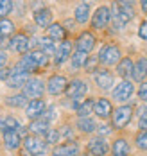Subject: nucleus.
Returning a JSON list of instances; mask_svg holds the SVG:
<instances>
[{"label":"nucleus","instance_id":"1","mask_svg":"<svg viewBox=\"0 0 147 156\" xmlns=\"http://www.w3.org/2000/svg\"><path fill=\"white\" fill-rule=\"evenodd\" d=\"M110 13H111V20H113L115 29H124V27L129 23L131 20H133V16H135L133 7H126V5L118 4L117 0L111 4Z\"/></svg>","mask_w":147,"mask_h":156},{"label":"nucleus","instance_id":"2","mask_svg":"<svg viewBox=\"0 0 147 156\" xmlns=\"http://www.w3.org/2000/svg\"><path fill=\"white\" fill-rule=\"evenodd\" d=\"M133 115H135V106L133 104H122L117 109H113L111 113V126L113 129H124L131 124L133 120Z\"/></svg>","mask_w":147,"mask_h":156},{"label":"nucleus","instance_id":"3","mask_svg":"<svg viewBox=\"0 0 147 156\" xmlns=\"http://www.w3.org/2000/svg\"><path fill=\"white\" fill-rule=\"evenodd\" d=\"M22 145H23L25 153L31 154V156H43L49 151V144L43 140V138L36 136V135H27L23 138V142H22Z\"/></svg>","mask_w":147,"mask_h":156},{"label":"nucleus","instance_id":"4","mask_svg":"<svg viewBox=\"0 0 147 156\" xmlns=\"http://www.w3.org/2000/svg\"><path fill=\"white\" fill-rule=\"evenodd\" d=\"M99 61L104 66H113L122 59V52L117 45H102V48L99 50Z\"/></svg>","mask_w":147,"mask_h":156},{"label":"nucleus","instance_id":"5","mask_svg":"<svg viewBox=\"0 0 147 156\" xmlns=\"http://www.w3.org/2000/svg\"><path fill=\"white\" fill-rule=\"evenodd\" d=\"M86 94H88V84H86L82 79H79V77L72 79V81L66 84L65 95H66V99H70L72 102H74V101H81V99H84Z\"/></svg>","mask_w":147,"mask_h":156},{"label":"nucleus","instance_id":"6","mask_svg":"<svg viewBox=\"0 0 147 156\" xmlns=\"http://www.w3.org/2000/svg\"><path fill=\"white\" fill-rule=\"evenodd\" d=\"M135 94V84L131 79H122L120 83H117L113 90H111V95L117 102H128Z\"/></svg>","mask_w":147,"mask_h":156},{"label":"nucleus","instance_id":"7","mask_svg":"<svg viewBox=\"0 0 147 156\" xmlns=\"http://www.w3.org/2000/svg\"><path fill=\"white\" fill-rule=\"evenodd\" d=\"M29 79H31V74L25 68H22L20 65H16L15 68H11V74H9L7 81H5V84L9 88H15L16 90V88H23Z\"/></svg>","mask_w":147,"mask_h":156},{"label":"nucleus","instance_id":"8","mask_svg":"<svg viewBox=\"0 0 147 156\" xmlns=\"http://www.w3.org/2000/svg\"><path fill=\"white\" fill-rule=\"evenodd\" d=\"M22 94L25 95L27 99H31V101H33V99H41L43 94H45V83L38 77H31L25 83Z\"/></svg>","mask_w":147,"mask_h":156},{"label":"nucleus","instance_id":"9","mask_svg":"<svg viewBox=\"0 0 147 156\" xmlns=\"http://www.w3.org/2000/svg\"><path fill=\"white\" fill-rule=\"evenodd\" d=\"M93 113L95 117H99L100 120H108L111 119V113H113V104L110 99L106 97H99L93 101Z\"/></svg>","mask_w":147,"mask_h":156},{"label":"nucleus","instance_id":"10","mask_svg":"<svg viewBox=\"0 0 147 156\" xmlns=\"http://www.w3.org/2000/svg\"><path fill=\"white\" fill-rule=\"evenodd\" d=\"M93 81H95V84H97L100 90H113V84H115V77L113 74L110 72V70H106V68H99L97 72L93 74Z\"/></svg>","mask_w":147,"mask_h":156},{"label":"nucleus","instance_id":"11","mask_svg":"<svg viewBox=\"0 0 147 156\" xmlns=\"http://www.w3.org/2000/svg\"><path fill=\"white\" fill-rule=\"evenodd\" d=\"M66 84H68V81H66L65 76L54 74V76H50L49 81H47V92H49L50 95H61V94H65Z\"/></svg>","mask_w":147,"mask_h":156},{"label":"nucleus","instance_id":"12","mask_svg":"<svg viewBox=\"0 0 147 156\" xmlns=\"http://www.w3.org/2000/svg\"><path fill=\"white\" fill-rule=\"evenodd\" d=\"M86 149H88V153L92 156H106L110 153V144L102 136H95V138H92L88 142Z\"/></svg>","mask_w":147,"mask_h":156},{"label":"nucleus","instance_id":"13","mask_svg":"<svg viewBox=\"0 0 147 156\" xmlns=\"http://www.w3.org/2000/svg\"><path fill=\"white\" fill-rule=\"evenodd\" d=\"M110 22H111L110 7L100 5L97 11L93 13V18H92V27H93V29H104V27H108V23H110Z\"/></svg>","mask_w":147,"mask_h":156},{"label":"nucleus","instance_id":"14","mask_svg":"<svg viewBox=\"0 0 147 156\" xmlns=\"http://www.w3.org/2000/svg\"><path fill=\"white\" fill-rule=\"evenodd\" d=\"M45 109H47V102H45L43 99H33V101H29V104L25 106V115H27L31 120H34V119L43 117Z\"/></svg>","mask_w":147,"mask_h":156},{"label":"nucleus","instance_id":"15","mask_svg":"<svg viewBox=\"0 0 147 156\" xmlns=\"http://www.w3.org/2000/svg\"><path fill=\"white\" fill-rule=\"evenodd\" d=\"M52 156H79V145L74 140L58 144L52 149Z\"/></svg>","mask_w":147,"mask_h":156},{"label":"nucleus","instance_id":"16","mask_svg":"<svg viewBox=\"0 0 147 156\" xmlns=\"http://www.w3.org/2000/svg\"><path fill=\"white\" fill-rule=\"evenodd\" d=\"M95 43H97L95 36H93L92 32H88V31L81 32V34L77 36V40H75V47H77V50H82V52H86V54H90V52L93 50Z\"/></svg>","mask_w":147,"mask_h":156},{"label":"nucleus","instance_id":"17","mask_svg":"<svg viewBox=\"0 0 147 156\" xmlns=\"http://www.w3.org/2000/svg\"><path fill=\"white\" fill-rule=\"evenodd\" d=\"M29 41H31V38H29L27 34L18 32V34H15V36L9 40V48L15 50V52H18V54H25V52L29 50Z\"/></svg>","mask_w":147,"mask_h":156},{"label":"nucleus","instance_id":"18","mask_svg":"<svg viewBox=\"0 0 147 156\" xmlns=\"http://www.w3.org/2000/svg\"><path fill=\"white\" fill-rule=\"evenodd\" d=\"M2 142H4V145H5V149L16 151V149L22 147L23 138L20 136L18 131H2Z\"/></svg>","mask_w":147,"mask_h":156},{"label":"nucleus","instance_id":"19","mask_svg":"<svg viewBox=\"0 0 147 156\" xmlns=\"http://www.w3.org/2000/svg\"><path fill=\"white\" fill-rule=\"evenodd\" d=\"M110 153H111V156H129L131 154L129 142L126 140L124 136L115 138L113 144L110 145Z\"/></svg>","mask_w":147,"mask_h":156},{"label":"nucleus","instance_id":"20","mask_svg":"<svg viewBox=\"0 0 147 156\" xmlns=\"http://www.w3.org/2000/svg\"><path fill=\"white\" fill-rule=\"evenodd\" d=\"M29 133L31 135H36V136H45V133L50 129V122L47 119H43V117H40V119H34L31 120V124H29Z\"/></svg>","mask_w":147,"mask_h":156},{"label":"nucleus","instance_id":"21","mask_svg":"<svg viewBox=\"0 0 147 156\" xmlns=\"http://www.w3.org/2000/svg\"><path fill=\"white\" fill-rule=\"evenodd\" d=\"M75 127H77V131L82 133V135H92V133L97 131V122L92 117H77Z\"/></svg>","mask_w":147,"mask_h":156},{"label":"nucleus","instance_id":"22","mask_svg":"<svg viewBox=\"0 0 147 156\" xmlns=\"http://www.w3.org/2000/svg\"><path fill=\"white\" fill-rule=\"evenodd\" d=\"M147 77V58H138L135 65H133V81H138V83H144Z\"/></svg>","mask_w":147,"mask_h":156},{"label":"nucleus","instance_id":"23","mask_svg":"<svg viewBox=\"0 0 147 156\" xmlns=\"http://www.w3.org/2000/svg\"><path fill=\"white\" fill-rule=\"evenodd\" d=\"M70 56H72V43H70V41H66V40H63V41L59 43V47L56 48L54 63H56V65H63Z\"/></svg>","mask_w":147,"mask_h":156},{"label":"nucleus","instance_id":"24","mask_svg":"<svg viewBox=\"0 0 147 156\" xmlns=\"http://www.w3.org/2000/svg\"><path fill=\"white\" fill-rule=\"evenodd\" d=\"M34 23L38 25V27H49L50 23H52V11L50 9H47V7H41V9H36L34 11Z\"/></svg>","mask_w":147,"mask_h":156},{"label":"nucleus","instance_id":"25","mask_svg":"<svg viewBox=\"0 0 147 156\" xmlns=\"http://www.w3.org/2000/svg\"><path fill=\"white\" fill-rule=\"evenodd\" d=\"M27 56H29V59H31V63H33V66L36 68V72H38L40 68H45V66L49 65V58H47V56H45V52H43V50H40V48L31 50Z\"/></svg>","mask_w":147,"mask_h":156},{"label":"nucleus","instance_id":"26","mask_svg":"<svg viewBox=\"0 0 147 156\" xmlns=\"http://www.w3.org/2000/svg\"><path fill=\"white\" fill-rule=\"evenodd\" d=\"M74 109H75L77 117H90V113H93V99L74 101Z\"/></svg>","mask_w":147,"mask_h":156},{"label":"nucleus","instance_id":"27","mask_svg":"<svg viewBox=\"0 0 147 156\" xmlns=\"http://www.w3.org/2000/svg\"><path fill=\"white\" fill-rule=\"evenodd\" d=\"M47 38H50L52 41H63L66 38V29L61 23H50L47 27Z\"/></svg>","mask_w":147,"mask_h":156},{"label":"nucleus","instance_id":"28","mask_svg":"<svg viewBox=\"0 0 147 156\" xmlns=\"http://www.w3.org/2000/svg\"><path fill=\"white\" fill-rule=\"evenodd\" d=\"M133 65L135 63L131 61V58H122L120 61L117 63V74L122 79H131V76H133Z\"/></svg>","mask_w":147,"mask_h":156},{"label":"nucleus","instance_id":"29","mask_svg":"<svg viewBox=\"0 0 147 156\" xmlns=\"http://www.w3.org/2000/svg\"><path fill=\"white\" fill-rule=\"evenodd\" d=\"M22 127L20 120L13 115H4L0 117V131H18Z\"/></svg>","mask_w":147,"mask_h":156},{"label":"nucleus","instance_id":"30","mask_svg":"<svg viewBox=\"0 0 147 156\" xmlns=\"http://www.w3.org/2000/svg\"><path fill=\"white\" fill-rule=\"evenodd\" d=\"M86 59H88V54H86V52H82V50H77V48H75V50L72 52V56H70L72 68H74V70H81V68H84Z\"/></svg>","mask_w":147,"mask_h":156},{"label":"nucleus","instance_id":"31","mask_svg":"<svg viewBox=\"0 0 147 156\" xmlns=\"http://www.w3.org/2000/svg\"><path fill=\"white\" fill-rule=\"evenodd\" d=\"M74 16H75V22H79V23H86L88 22V18H90V4H79L77 7H75V11H74Z\"/></svg>","mask_w":147,"mask_h":156},{"label":"nucleus","instance_id":"32","mask_svg":"<svg viewBox=\"0 0 147 156\" xmlns=\"http://www.w3.org/2000/svg\"><path fill=\"white\" fill-rule=\"evenodd\" d=\"M5 104L11 106V108H25V106L29 104V99L23 94H16V95L7 97V99H5Z\"/></svg>","mask_w":147,"mask_h":156},{"label":"nucleus","instance_id":"33","mask_svg":"<svg viewBox=\"0 0 147 156\" xmlns=\"http://www.w3.org/2000/svg\"><path fill=\"white\" fill-rule=\"evenodd\" d=\"M43 140L47 142L49 145H58L59 142L63 140V138H61V131H59L58 127H50L49 131L45 133V136H43Z\"/></svg>","mask_w":147,"mask_h":156},{"label":"nucleus","instance_id":"34","mask_svg":"<svg viewBox=\"0 0 147 156\" xmlns=\"http://www.w3.org/2000/svg\"><path fill=\"white\" fill-rule=\"evenodd\" d=\"M135 145L142 153H147V131H138L135 135Z\"/></svg>","mask_w":147,"mask_h":156},{"label":"nucleus","instance_id":"35","mask_svg":"<svg viewBox=\"0 0 147 156\" xmlns=\"http://www.w3.org/2000/svg\"><path fill=\"white\" fill-rule=\"evenodd\" d=\"M40 45H41V48H40V50H43L47 58H50V56H56V47H54V41H52L50 38H43V40L40 41Z\"/></svg>","mask_w":147,"mask_h":156},{"label":"nucleus","instance_id":"36","mask_svg":"<svg viewBox=\"0 0 147 156\" xmlns=\"http://www.w3.org/2000/svg\"><path fill=\"white\" fill-rule=\"evenodd\" d=\"M15 32V23L11 22V20H7V18H2L0 20V36H9V34H13Z\"/></svg>","mask_w":147,"mask_h":156},{"label":"nucleus","instance_id":"37","mask_svg":"<svg viewBox=\"0 0 147 156\" xmlns=\"http://www.w3.org/2000/svg\"><path fill=\"white\" fill-rule=\"evenodd\" d=\"M99 65H100V61H99L97 56H88V59L84 63V70H86L88 74H95L99 70Z\"/></svg>","mask_w":147,"mask_h":156},{"label":"nucleus","instance_id":"38","mask_svg":"<svg viewBox=\"0 0 147 156\" xmlns=\"http://www.w3.org/2000/svg\"><path fill=\"white\" fill-rule=\"evenodd\" d=\"M13 11V2L11 0H0V20L5 18Z\"/></svg>","mask_w":147,"mask_h":156},{"label":"nucleus","instance_id":"39","mask_svg":"<svg viewBox=\"0 0 147 156\" xmlns=\"http://www.w3.org/2000/svg\"><path fill=\"white\" fill-rule=\"evenodd\" d=\"M59 131H61V138H65L66 142L74 140V131H72L70 126H63V127H59Z\"/></svg>","mask_w":147,"mask_h":156},{"label":"nucleus","instance_id":"40","mask_svg":"<svg viewBox=\"0 0 147 156\" xmlns=\"http://www.w3.org/2000/svg\"><path fill=\"white\" fill-rule=\"evenodd\" d=\"M136 95H138V99H140L142 102H147V81H144V83L138 86Z\"/></svg>","mask_w":147,"mask_h":156},{"label":"nucleus","instance_id":"41","mask_svg":"<svg viewBox=\"0 0 147 156\" xmlns=\"http://www.w3.org/2000/svg\"><path fill=\"white\" fill-rule=\"evenodd\" d=\"M138 129L140 131H147V108L142 109V113L138 117Z\"/></svg>","mask_w":147,"mask_h":156},{"label":"nucleus","instance_id":"42","mask_svg":"<svg viewBox=\"0 0 147 156\" xmlns=\"http://www.w3.org/2000/svg\"><path fill=\"white\" fill-rule=\"evenodd\" d=\"M113 131V127H110L108 124H100V126H97V133H99V136H106V135H110Z\"/></svg>","mask_w":147,"mask_h":156},{"label":"nucleus","instance_id":"43","mask_svg":"<svg viewBox=\"0 0 147 156\" xmlns=\"http://www.w3.org/2000/svg\"><path fill=\"white\" fill-rule=\"evenodd\" d=\"M138 36L147 41V22H142V23H140V27H138Z\"/></svg>","mask_w":147,"mask_h":156},{"label":"nucleus","instance_id":"44","mask_svg":"<svg viewBox=\"0 0 147 156\" xmlns=\"http://www.w3.org/2000/svg\"><path fill=\"white\" fill-rule=\"evenodd\" d=\"M9 74H11V68H7V66H4V68H0V79H4V81H7V77H9Z\"/></svg>","mask_w":147,"mask_h":156},{"label":"nucleus","instance_id":"45","mask_svg":"<svg viewBox=\"0 0 147 156\" xmlns=\"http://www.w3.org/2000/svg\"><path fill=\"white\" fill-rule=\"evenodd\" d=\"M5 63H7V56H5V52H4V50H0V68H4V66H5Z\"/></svg>","mask_w":147,"mask_h":156},{"label":"nucleus","instance_id":"46","mask_svg":"<svg viewBox=\"0 0 147 156\" xmlns=\"http://www.w3.org/2000/svg\"><path fill=\"white\" fill-rule=\"evenodd\" d=\"M118 4H122V5H126V7H133L135 5V0H117Z\"/></svg>","mask_w":147,"mask_h":156},{"label":"nucleus","instance_id":"47","mask_svg":"<svg viewBox=\"0 0 147 156\" xmlns=\"http://www.w3.org/2000/svg\"><path fill=\"white\" fill-rule=\"evenodd\" d=\"M0 47H4V48H7V47H9V41H7V40H5L4 36L0 38Z\"/></svg>","mask_w":147,"mask_h":156},{"label":"nucleus","instance_id":"48","mask_svg":"<svg viewBox=\"0 0 147 156\" xmlns=\"http://www.w3.org/2000/svg\"><path fill=\"white\" fill-rule=\"evenodd\" d=\"M140 7H142V11L147 15V0H140Z\"/></svg>","mask_w":147,"mask_h":156}]
</instances>
